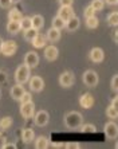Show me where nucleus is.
Listing matches in <instances>:
<instances>
[{"label":"nucleus","instance_id":"1","mask_svg":"<svg viewBox=\"0 0 118 149\" xmlns=\"http://www.w3.org/2000/svg\"><path fill=\"white\" fill-rule=\"evenodd\" d=\"M83 124V116L79 111H69L65 116V126L69 130H78Z\"/></svg>","mask_w":118,"mask_h":149},{"label":"nucleus","instance_id":"2","mask_svg":"<svg viewBox=\"0 0 118 149\" xmlns=\"http://www.w3.org/2000/svg\"><path fill=\"white\" fill-rule=\"evenodd\" d=\"M30 77H31V69H30L27 65L23 63L20 66H17L16 71H15V81H16V83L24 85V83L28 82Z\"/></svg>","mask_w":118,"mask_h":149},{"label":"nucleus","instance_id":"3","mask_svg":"<svg viewBox=\"0 0 118 149\" xmlns=\"http://www.w3.org/2000/svg\"><path fill=\"white\" fill-rule=\"evenodd\" d=\"M82 81H83L85 86L87 87H95L99 82V77L94 70H86L82 75Z\"/></svg>","mask_w":118,"mask_h":149},{"label":"nucleus","instance_id":"4","mask_svg":"<svg viewBox=\"0 0 118 149\" xmlns=\"http://www.w3.org/2000/svg\"><path fill=\"white\" fill-rule=\"evenodd\" d=\"M75 83V75H74L73 71H63L60 75H59V85L65 89H69Z\"/></svg>","mask_w":118,"mask_h":149},{"label":"nucleus","instance_id":"5","mask_svg":"<svg viewBox=\"0 0 118 149\" xmlns=\"http://www.w3.org/2000/svg\"><path fill=\"white\" fill-rule=\"evenodd\" d=\"M103 134L108 140H115L118 137V125L114 121H109L103 126Z\"/></svg>","mask_w":118,"mask_h":149},{"label":"nucleus","instance_id":"6","mask_svg":"<svg viewBox=\"0 0 118 149\" xmlns=\"http://www.w3.org/2000/svg\"><path fill=\"white\" fill-rule=\"evenodd\" d=\"M28 86H30V90L34 91V93H40L44 89V81H43L42 77H39V75L30 77Z\"/></svg>","mask_w":118,"mask_h":149},{"label":"nucleus","instance_id":"7","mask_svg":"<svg viewBox=\"0 0 118 149\" xmlns=\"http://www.w3.org/2000/svg\"><path fill=\"white\" fill-rule=\"evenodd\" d=\"M17 51V43L15 40H3V45H1V50L0 52L3 54L4 56H12L15 55Z\"/></svg>","mask_w":118,"mask_h":149},{"label":"nucleus","instance_id":"8","mask_svg":"<svg viewBox=\"0 0 118 149\" xmlns=\"http://www.w3.org/2000/svg\"><path fill=\"white\" fill-rule=\"evenodd\" d=\"M50 121V114L47 110H39L34 114V124L39 128H43L49 124Z\"/></svg>","mask_w":118,"mask_h":149},{"label":"nucleus","instance_id":"9","mask_svg":"<svg viewBox=\"0 0 118 149\" xmlns=\"http://www.w3.org/2000/svg\"><path fill=\"white\" fill-rule=\"evenodd\" d=\"M34 114H35V104L32 102V101L20 105V116L24 118V120H30V118H32Z\"/></svg>","mask_w":118,"mask_h":149},{"label":"nucleus","instance_id":"10","mask_svg":"<svg viewBox=\"0 0 118 149\" xmlns=\"http://www.w3.org/2000/svg\"><path fill=\"white\" fill-rule=\"evenodd\" d=\"M89 59L93 63H101L105 59V51L101 47H93L89 52Z\"/></svg>","mask_w":118,"mask_h":149},{"label":"nucleus","instance_id":"11","mask_svg":"<svg viewBox=\"0 0 118 149\" xmlns=\"http://www.w3.org/2000/svg\"><path fill=\"white\" fill-rule=\"evenodd\" d=\"M59 56V50L56 46L54 45H47L44 47V58L46 61H49V62H54L56 61Z\"/></svg>","mask_w":118,"mask_h":149},{"label":"nucleus","instance_id":"12","mask_svg":"<svg viewBox=\"0 0 118 149\" xmlns=\"http://www.w3.org/2000/svg\"><path fill=\"white\" fill-rule=\"evenodd\" d=\"M95 104V100H94V95L91 93H83L79 97V105L81 108L83 109H91Z\"/></svg>","mask_w":118,"mask_h":149},{"label":"nucleus","instance_id":"13","mask_svg":"<svg viewBox=\"0 0 118 149\" xmlns=\"http://www.w3.org/2000/svg\"><path fill=\"white\" fill-rule=\"evenodd\" d=\"M24 65H27L30 69H35L39 65V55L35 51H28L24 55Z\"/></svg>","mask_w":118,"mask_h":149},{"label":"nucleus","instance_id":"14","mask_svg":"<svg viewBox=\"0 0 118 149\" xmlns=\"http://www.w3.org/2000/svg\"><path fill=\"white\" fill-rule=\"evenodd\" d=\"M58 16L62 19V20L67 22L70 17L75 16V12H74L73 7H70V6H60L58 10Z\"/></svg>","mask_w":118,"mask_h":149},{"label":"nucleus","instance_id":"15","mask_svg":"<svg viewBox=\"0 0 118 149\" xmlns=\"http://www.w3.org/2000/svg\"><path fill=\"white\" fill-rule=\"evenodd\" d=\"M26 89H24V85H20V83H16V85H14V86L11 87L10 90V95L12 97V100L15 101H19L22 98V95L24 94Z\"/></svg>","mask_w":118,"mask_h":149},{"label":"nucleus","instance_id":"16","mask_svg":"<svg viewBox=\"0 0 118 149\" xmlns=\"http://www.w3.org/2000/svg\"><path fill=\"white\" fill-rule=\"evenodd\" d=\"M32 46H34L35 49H44L46 46H47V38H46L43 34H36L35 35V38L30 42Z\"/></svg>","mask_w":118,"mask_h":149},{"label":"nucleus","instance_id":"17","mask_svg":"<svg viewBox=\"0 0 118 149\" xmlns=\"http://www.w3.org/2000/svg\"><path fill=\"white\" fill-rule=\"evenodd\" d=\"M79 23H81L79 17H78V16H73V17H70L69 20L66 22L65 28H66L69 32H74V31H76V30L79 28Z\"/></svg>","mask_w":118,"mask_h":149},{"label":"nucleus","instance_id":"18","mask_svg":"<svg viewBox=\"0 0 118 149\" xmlns=\"http://www.w3.org/2000/svg\"><path fill=\"white\" fill-rule=\"evenodd\" d=\"M60 31L56 30V28L51 27L47 30V34H46V38H47V42H51V43H56V42L60 39Z\"/></svg>","mask_w":118,"mask_h":149},{"label":"nucleus","instance_id":"19","mask_svg":"<svg viewBox=\"0 0 118 149\" xmlns=\"http://www.w3.org/2000/svg\"><path fill=\"white\" fill-rule=\"evenodd\" d=\"M35 140V132L31 128H26L22 130V141L26 144H30Z\"/></svg>","mask_w":118,"mask_h":149},{"label":"nucleus","instance_id":"20","mask_svg":"<svg viewBox=\"0 0 118 149\" xmlns=\"http://www.w3.org/2000/svg\"><path fill=\"white\" fill-rule=\"evenodd\" d=\"M35 142V148L36 149H47L49 148V139L44 137V136H38V137H35L34 140Z\"/></svg>","mask_w":118,"mask_h":149},{"label":"nucleus","instance_id":"21","mask_svg":"<svg viewBox=\"0 0 118 149\" xmlns=\"http://www.w3.org/2000/svg\"><path fill=\"white\" fill-rule=\"evenodd\" d=\"M31 24H32V28L39 31L44 26V19H43L42 15H34V16H31Z\"/></svg>","mask_w":118,"mask_h":149},{"label":"nucleus","instance_id":"22","mask_svg":"<svg viewBox=\"0 0 118 149\" xmlns=\"http://www.w3.org/2000/svg\"><path fill=\"white\" fill-rule=\"evenodd\" d=\"M6 30H7V32H8V34H11V35H16V34H19V32L22 31L20 23H19V22H10V20H8Z\"/></svg>","mask_w":118,"mask_h":149},{"label":"nucleus","instance_id":"23","mask_svg":"<svg viewBox=\"0 0 118 149\" xmlns=\"http://www.w3.org/2000/svg\"><path fill=\"white\" fill-rule=\"evenodd\" d=\"M23 19V15L17 8H12L8 12V20L10 22H20Z\"/></svg>","mask_w":118,"mask_h":149},{"label":"nucleus","instance_id":"24","mask_svg":"<svg viewBox=\"0 0 118 149\" xmlns=\"http://www.w3.org/2000/svg\"><path fill=\"white\" fill-rule=\"evenodd\" d=\"M12 124H14L12 117L6 116V117H3L1 120H0V130H1V132H3V130H8V129L12 126Z\"/></svg>","mask_w":118,"mask_h":149},{"label":"nucleus","instance_id":"25","mask_svg":"<svg viewBox=\"0 0 118 149\" xmlns=\"http://www.w3.org/2000/svg\"><path fill=\"white\" fill-rule=\"evenodd\" d=\"M65 24H66V22L62 20V19H60L58 15L52 17V27H54V28L59 30V31H62L63 28H65Z\"/></svg>","mask_w":118,"mask_h":149},{"label":"nucleus","instance_id":"26","mask_svg":"<svg viewBox=\"0 0 118 149\" xmlns=\"http://www.w3.org/2000/svg\"><path fill=\"white\" fill-rule=\"evenodd\" d=\"M106 22H108V24L111 26V27H117V24H118V14H117V11H113V12L106 17Z\"/></svg>","mask_w":118,"mask_h":149},{"label":"nucleus","instance_id":"27","mask_svg":"<svg viewBox=\"0 0 118 149\" xmlns=\"http://www.w3.org/2000/svg\"><path fill=\"white\" fill-rule=\"evenodd\" d=\"M98 24H99V20H98L97 16H91V17H87L86 19V27L89 30H94V28H97Z\"/></svg>","mask_w":118,"mask_h":149},{"label":"nucleus","instance_id":"28","mask_svg":"<svg viewBox=\"0 0 118 149\" xmlns=\"http://www.w3.org/2000/svg\"><path fill=\"white\" fill-rule=\"evenodd\" d=\"M78 130H81L82 133H95L97 132V128L93 124H82Z\"/></svg>","mask_w":118,"mask_h":149},{"label":"nucleus","instance_id":"29","mask_svg":"<svg viewBox=\"0 0 118 149\" xmlns=\"http://www.w3.org/2000/svg\"><path fill=\"white\" fill-rule=\"evenodd\" d=\"M106 117L110 118V120H117L118 118V108H114V106H108L106 109Z\"/></svg>","mask_w":118,"mask_h":149},{"label":"nucleus","instance_id":"30","mask_svg":"<svg viewBox=\"0 0 118 149\" xmlns=\"http://www.w3.org/2000/svg\"><path fill=\"white\" fill-rule=\"evenodd\" d=\"M91 8H93L95 12H99L105 8V1L103 0H91Z\"/></svg>","mask_w":118,"mask_h":149},{"label":"nucleus","instance_id":"31","mask_svg":"<svg viewBox=\"0 0 118 149\" xmlns=\"http://www.w3.org/2000/svg\"><path fill=\"white\" fill-rule=\"evenodd\" d=\"M39 31H36L35 28H28V30H24V34H23V36H24V40H27V42H31L32 39L35 38V35L38 34Z\"/></svg>","mask_w":118,"mask_h":149},{"label":"nucleus","instance_id":"32","mask_svg":"<svg viewBox=\"0 0 118 149\" xmlns=\"http://www.w3.org/2000/svg\"><path fill=\"white\" fill-rule=\"evenodd\" d=\"M19 23H20V28L23 30V31L32 27V24H31V17H30V16H24L20 22H19Z\"/></svg>","mask_w":118,"mask_h":149},{"label":"nucleus","instance_id":"33","mask_svg":"<svg viewBox=\"0 0 118 149\" xmlns=\"http://www.w3.org/2000/svg\"><path fill=\"white\" fill-rule=\"evenodd\" d=\"M83 16H85V19H87V17H91V16H95V11L91 8V6H87V7L85 8Z\"/></svg>","mask_w":118,"mask_h":149},{"label":"nucleus","instance_id":"34","mask_svg":"<svg viewBox=\"0 0 118 149\" xmlns=\"http://www.w3.org/2000/svg\"><path fill=\"white\" fill-rule=\"evenodd\" d=\"M117 81H118V75H117V74H114V75H113V79H111V83H110V87H111V90L114 91V93H117V90H118V85H117Z\"/></svg>","mask_w":118,"mask_h":149},{"label":"nucleus","instance_id":"35","mask_svg":"<svg viewBox=\"0 0 118 149\" xmlns=\"http://www.w3.org/2000/svg\"><path fill=\"white\" fill-rule=\"evenodd\" d=\"M19 101H20L22 104H26V102H30V101H32L31 93H28V91H24V94L22 95V98H20Z\"/></svg>","mask_w":118,"mask_h":149},{"label":"nucleus","instance_id":"36","mask_svg":"<svg viewBox=\"0 0 118 149\" xmlns=\"http://www.w3.org/2000/svg\"><path fill=\"white\" fill-rule=\"evenodd\" d=\"M63 148H66V149H78V148H81V144L79 142H66V144H63Z\"/></svg>","mask_w":118,"mask_h":149},{"label":"nucleus","instance_id":"37","mask_svg":"<svg viewBox=\"0 0 118 149\" xmlns=\"http://www.w3.org/2000/svg\"><path fill=\"white\" fill-rule=\"evenodd\" d=\"M12 3H11V0H0V8H3V10H10Z\"/></svg>","mask_w":118,"mask_h":149},{"label":"nucleus","instance_id":"38","mask_svg":"<svg viewBox=\"0 0 118 149\" xmlns=\"http://www.w3.org/2000/svg\"><path fill=\"white\" fill-rule=\"evenodd\" d=\"M7 81H8V74L4 70H0V85L7 83Z\"/></svg>","mask_w":118,"mask_h":149},{"label":"nucleus","instance_id":"39","mask_svg":"<svg viewBox=\"0 0 118 149\" xmlns=\"http://www.w3.org/2000/svg\"><path fill=\"white\" fill-rule=\"evenodd\" d=\"M59 4L60 6H70V7H73L74 0H59Z\"/></svg>","mask_w":118,"mask_h":149},{"label":"nucleus","instance_id":"40","mask_svg":"<svg viewBox=\"0 0 118 149\" xmlns=\"http://www.w3.org/2000/svg\"><path fill=\"white\" fill-rule=\"evenodd\" d=\"M6 142H7V137L0 132V149H3V146H4V144H6Z\"/></svg>","mask_w":118,"mask_h":149},{"label":"nucleus","instance_id":"41","mask_svg":"<svg viewBox=\"0 0 118 149\" xmlns=\"http://www.w3.org/2000/svg\"><path fill=\"white\" fill-rule=\"evenodd\" d=\"M3 149H16V145H15L14 142H6L4 144V146H3Z\"/></svg>","mask_w":118,"mask_h":149},{"label":"nucleus","instance_id":"42","mask_svg":"<svg viewBox=\"0 0 118 149\" xmlns=\"http://www.w3.org/2000/svg\"><path fill=\"white\" fill-rule=\"evenodd\" d=\"M49 146H51V148H63V144L62 142H49Z\"/></svg>","mask_w":118,"mask_h":149},{"label":"nucleus","instance_id":"43","mask_svg":"<svg viewBox=\"0 0 118 149\" xmlns=\"http://www.w3.org/2000/svg\"><path fill=\"white\" fill-rule=\"evenodd\" d=\"M105 4H109V6H117L118 0H103Z\"/></svg>","mask_w":118,"mask_h":149},{"label":"nucleus","instance_id":"44","mask_svg":"<svg viewBox=\"0 0 118 149\" xmlns=\"http://www.w3.org/2000/svg\"><path fill=\"white\" fill-rule=\"evenodd\" d=\"M111 106H114V108H118V97L115 95L113 100H111Z\"/></svg>","mask_w":118,"mask_h":149},{"label":"nucleus","instance_id":"45","mask_svg":"<svg viewBox=\"0 0 118 149\" xmlns=\"http://www.w3.org/2000/svg\"><path fill=\"white\" fill-rule=\"evenodd\" d=\"M113 40H114V43H118V31L117 30H114V32H113Z\"/></svg>","mask_w":118,"mask_h":149},{"label":"nucleus","instance_id":"46","mask_svg":"<svg viewBox=\"0 0 118 149\" xmlns=\"http://www.w3.org/2000/svg\"><path fill=\"white\" fill-rule=\"evenodd\" d=\"M19 1H20V0H11V3L12 4H16V3H19Z\"/></svg>","mask_w":118,"mask_h":149},{"label":"nucleus","instance_id":"47","mask_svg":"<svg viewBox=\"0 0 118 149\" xmlns=\"http://www.w3.org/2000/svg\"><path fill=\"white\" fill-rule=\"evenodd\" d=\"M1 45H3V39L0 38V50H1Z\"/></svg>","mask_w":118,"mask_h":149},{"label":"nucleus","instance_id":"48","mask_svg":"<svg viewBox=\"0 0 118 149\" xmlns=\"http://www.w3.org/2000/svg\"><path fill=\"white\" fill-rule=\"evenodd\" d=\"M0 97H1V90H0Z\"/></svg>","mask_w":118,"mask_h":149}]
</instances>
